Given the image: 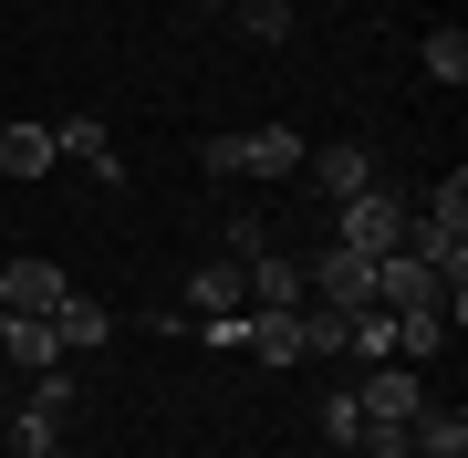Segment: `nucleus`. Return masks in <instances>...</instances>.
Here are the masks:
<instances>
[{
  "label": "nucleus",
  "mask_w": 468,
  "mask_h": 458,
  "mask_svg": "<svg viewBox=\"0 0 468 458\" xmlns=\"http://www.w3.org/2000/svg\"><path fill=\"white\" fill-rule=\"evenodd\" d=\"M344 355L354 365H396V313H375V303L344 313Z\"/></svg>",
  "instance_id": "obj_14"
},
{
  "label": "nucleus",
  "mask_w": 468,
  "mask_h": 458,
  "mask_svg": "<svg viewBox=\"0 0 468 458\" xmlns=\"http://www.w3.org/2000/svg\"><path fill=\"white\" fill-rule=\"evenodd\" d=\"M354 407H365V417H385V427H406V417L427 407V386H417V365H365Z\"/></svg>",
  "instance_id": "obj_10"
},
{
  "label": "nucleus",
  "mask_w": 468,
  "mask_h": 458,
  "mask_svg": "<svg viewBox=\"0 0 468 458\" xmlns=\"http://www.w3.org/2000/svg\"><path fill=\"white\" fill-rule=\"evenodd\" d=\"M239 282H250V313H302L313 303V292H302V261L282 250V240H271L261 261H239Z\"/></svg>",
  "instance_id": "obj_7"
},
{
  "label": "nucleus",
  "mask_w": 468,
  "mask_h": 458,
  "mask_svg": "<svg viewBox=\"0 0 468 458\" xmlns=\"http://www.w3.org/2000/svg\"><path fill=\"white\" fill-rule=\"evenodd\" d=\"M63 272H52V261H32V250H21V261H0V313H63Z\"/></svg>",
  "instance_id": "obj_9"
},
{
  "label": "nucleus",
  "mask_w": 468,
  "mask_h": 458,
  "mask_svg": "<svg viewBox=\"0 0 468 458\" xmlns=\"http://www.w3.org/2000/svg\"><path fill=\"white\" fill-rule=\"evenodd\" d=\"M375 313H448V282H437L427 261L385 250V261H375Z\"/></svg>",
  "instance_id": "obj_5"
},
{
  "label": "nucleus",
  "mask_w": 468,
  "mask_h": 458,
  "mask_svg": "<svg viewBox=\"0 0 468 458\" xmlns=\"http://www.w3.org/2000/svg\"><path fill=\"white\" fill-rule=\"evenodd\" d=\"M302 167H313V187H323V198H365V187H385V167H375V146H313V156H302Z\"/></svg>",
  "instance_id": "obj_8"
},
{
  "label": "nucleus",
  "mask_w": 468,
  "mask_h": 458,
  "mask_svg": "<svg viewBox=\"0 0 468 458\" xmlns=\"http://www.w3.org/2000/svg\"><path fill=\"white\" fill-rule=\"evenodd\" d=\"M354 427H365V407L354 396H323V448H354Z\"/></svg>",
  "instance_id": "obj_23"
},
{
  "label": "nucleus",
  "mask_w": 468,
  "mask_h": 458,
  "mask_svg": "<svg viewBox=\"0 0 468 458\" xmlns=\"http://www.w3.org/2000/svg\"><path fill=\"white\" fill-rule=\"evenodd\" d=\"M250 355L261 365H302V313H250Z\"/></svg>",
  "instance_id": "obj_17"
},
{
  "label": "nucleus",
  "mask_w": 468,
  "mask_h": 458,
  "mask_svg": "<svg viewBox=\"0 0 468 458\" xmlns=\"http://www.w3.org/2000/svg\"><path fill=\"white\" fill-rule=\"evenodd\" d=\"M52 334H63V355H94L104 334H115V313L84 303V292H63V313H52Z\"/></svg>",
  "instance_id": "obj_13"
},
{
  "label": "nucleus",
  "mask_w": 468,
  "mask_h": 458,
  "mask_svg": "<svg viewBox=\"0 0 468 458\" xmlns=\"http://www.w3.org/2000/svg\"><path fill=\"white\" fill-rule=\"evenodd\" d=\"M42 167H52V125H21L11 115V125H0V177H42Z\"/></svg>",
  "instance_id": "obj_15"
},
{
  "label": "nucleus",
  "mask_w": 468,
  "mask_h": 458,
  "mask_svg": "<svg viewBox=\"0 0 468 458\" xmlns=\"http://www.w3.org/2000/svg\"><path fill=\"white\" fill-rule=\"evenodd\" d=\"M334 355H344V313L302 303V365H334Z\"/></svg>",
  "instance_id": "obj_21"
},
{
  "label": "nucleus",
  "mask_w": 468,
  "mask_h": 458,
  "mask_svg": "<svg viewBox=\"0 0 468 458\" xmlns=\"http://www.w3.org/2000/svg\"><path fill=\"white\" fill-rule=\"evenodd\" d=\"M406 261H427L437 282H468V177L448 167L427 208H406Z\"/></svg>",
  "instance_id": "obj_1"
},
{
  "label": "nucleus",
  "mask_w": 468,
  "mask_h": 458,
  "mask_svg": "<svg viewBox=\"0 0 468 458\" xmlns=\"http://www.w3.org/2000/svg\"><path fill=\"white\" fill-rule=\"evenodd\" d=\"M417 63L437 73V84H468V32H458V21H437V32H427V52H417Z\"/></svg>",
  "instance_id": "obj_20"
},
{
  "label": "nucleus",
  "mask_w": 468,
  "mask_h": 458,
  "mask_svg": "<svg viewBox=\"0 0 468 458\" xmlns=\"http://www.w3.org/2000/svg\"><path fill=\"white\" fill-rule=\"evenodd\" d=\"M271 250V219L261 208H229V219H218V261H261Z\"/></svg>",
  "instance_id": "obj_19"
},
{
  "label": "nucleus",
  "mask_w": 468,
  "mask_h": 458,
  "mask_svg": "<svg viewBox=\"0 0 468 458\" xmlns=\"http://www.w3.org/2000/svg\"><path fill=\"white\" fill-rule=\"evenodd\" d=\"M302 292H313L323 313H365V303H375V261H354V250H334V240H323V250L302 261Z\"/></svg>",
  "instance_id": "obj_4"
},
{
  "label": "nucleus",
  "mask_w": 468,
  "mask_h": 458,
  "mask_svg": "<svg viewBox=\"0 0 468 458\" xmlns=\"http://www.w3.org/2000/svg\"><path fill=\"white\" fill-rule=\"evenodd\" d=\"M448 344V313H396V365H437Z\"/></svg>",
  "instance_id": "obj_18"
},
{
  "label": "nucleus",
  "mask_w": 468,
  "mask_h": 458,
  "mask_svg": "<svg viewBox=\"0 0 468 458\" xmlns=\"http://www.w3.org/2000/svg\"><path fill=\"white\" fill-rule=\"evenodd\" d=\"M334 250H354V261L406 250V187H365V198H344V208H334Z\"/></svg>",
  "instance_id": "obj_3"
},
{
  "label": "nucleus",
  "mask_w": 468,
  "mask_h": 458,
  "mask_svg": "<svg viewBox=\"0 0 468 458\" xmlns=\"http://www.w3.org/2000/svg\"><path fill=\"white\" fill-rule=\"evenodd\" d=\"M406 448H417V458H468V417H458V407H437V396H427V407L406 417Z\"/></svg>",
  "instance_id": "obj_12"
},
{
  "label": "nucleus",
  "mask_w": 468,
  "mask_h": 458,
  "mask_svg": "<svg viewBox=\"0 0 468 458\" xmlns=\"http://www.w3.org/2000/svg\"><path fill=\"white\" fill-rule=\"evenodd\" d=\"M52 156H73V167L104 177V187H125V156H115V125H104V115H63V125H52Z\"/></svg>",
  "instance_id": "obj_6"
},
{
  "label": "nucleus",
  "mask_w": 468,
  "mask_h": 458,
  "mask_svg": "<svg viewBox=\"0 0 468 458\" xmlns=\"http://www.w3.org/2000/svg\"><path fill=\"white\" fill-rule=\"evenodd\" d=\"M239 303H250V282H239V261H208V272L187 282V313H198V323H208V313H239Z\"/></svg>",
  "instance_id": "obj_16"
},
{
  "label": "nucleus",
  "mask_w": 468,
  "mask_h": 458,
  "mask_svg": "<svg viewBox=\"0 0 468 458\" xmlns=\"http://www.w3.org/2000/svg\"><path fill=\"white\" fill-rule=\"evenodd\" d=\"M354 448H365V458H417V448H406V427H385V417L354 427Z\"/></svg>",
  "instance_id": "obj_24"
},
{
  "label": "nucleus",
  "mask_w": 468,
  "mask_h": 458,
  "mask_svg": "<svg viewBox=\"0 0 468 458\" xmlns=\"http://www.w3.org/2000/svg\"><path fill=\"white\" fill-rule=\"evenodd\" d=\"M302 146L292 125H239V136H198V177H218V187H239V177H292L302 167Z\"/></svg>",
  "instance_id": "obj_2"
},
{
  "label": "nucleus",
  "mask_w": 468,
  "mask_h": 458,
  "mask_svg": "<svg viewBox=\"0 0 468 458\" xmlns=\"http://www.w3.org/2000/svg\"><path fill=\"white\" fill-rule=\"evenodd\" d=\"M0 355L21 375H52L63 365V334H52V313H0Z\"/></svg>",
  "instance_id": "obj_11"
},
{
  "label": "nucleus",
  "mask_w": 468,
  "mask_h": 458,
  "mask_svg": "<svg viewBox=\"0 0 468 458\" xmlns=\"http://www.w3.org/2000/svg\"><path fill=\"white\" fill-rule=\"evenodd\" d=\"M229 21L250 42H292V0H229Z\"/></svg>",
  "instance_id": "obj_22"
}]
</instances>
